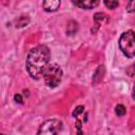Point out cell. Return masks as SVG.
Returning <instances> with one entry per match:
<instances>
[{"label":"cell","mask_w":135,"mask_h":135,"mask_svg":"<svg viewBox=\"0 0 135 135\" xmlns=\"http://www.w3.org/2000/svg\"><path fill=\"white\" fill-rule=\"evenodd\" d=\"M115 113L117 116H123L126 114V108L122 104H118L115 108Z\"/></svg>","instance_id":"obj_9"},{"label":"cell","mask_w":135,"mask_h":135,"mask_svg":"<svg viewBox=\"0 0 135 135\" xmlns=\"http://www.w3.org/2000/svg\"><path fill=\"white\" fill-rule=\"evenodd\" d=\"M132 98L135 100V83H134V86H133V91H132Z\"/></svg>","instance_id":"obj_13"},{"label":"cell","mask_w":135,"mask_h":135,"mask_svg":"<svg viewBox=\"0 0 135 135\" xmlns=\"http://www.w3.org/2000/svg\"><path fill=\"white\" fill-rule=\"evenodd\" d=\"M103 4L108 7V8H110V9H114L115 7H117L118 5H119V3L117 2V1H109V0H104L103 1Z\"/></svg>","instance_id":"obj_8"},{"label":"cell","mask_w":135,"mask_h":135,"mask_svg":"<svg viewBox=\"0 0 135 135\" xmlns=\"http://www.w3.org/2000/svg\"><path fill=\"white\" fill-rule=\"evenodd\" d=\"M127 12L128 13H134L135 12V1H130L127 4Z\"/></svg>","instance_id":"obj_11"},{"label":"cell","mask_w":135,"mask_h":135,"mask_svg":"<svg viewBox=\"0 0 135 135\" xmlns=\"http://www.w3.org/2000/svg\"><path fill=\"white\" fill-rule=\"evenodd\" d=\"M62 129V122L58 119H49L44 121L39 130L37 135H56Z\"/></svg>","instance_id":"obj_4"},{"label":"cell","mask_w":135,"mask_h":135,"mask_svg":"<svg viewBox=\"0 0 135 135\" xmlns=\"http://www.w3.org/2000/svg\"><path fill=\"white\" fill-rule=\"evenodd\" d=\"M73 3L83 9H91L96 7L99 4V1L97 0H81V1H73Z\"/></svg>","instance_id":"obj_5"},{"label":"cell","mask_w":135,"mask_h":135,"mask_svg":"<svg viewBox=\"0 0 135 135\" xmlns=\"http://www.w3.org/2000/svg\"><path fill=\"white\" fill-rule=\"evenodd\" d=\"M2 135H3V134H2Z\"/></svg>","instance_id":"obj_14"},{"label":"cell","mask_w":135,"mask_h":135,"mask_svg":"<svg viewBox=\"0 0 135 135\" xmlns=\"http://www.w3.org/2000/svg\"><path fill=\"white\" fill-rule=\"evenodd\" d=\"M44 83L50 88H56L62 79V70L56 63L49 64L42 74Z\"/></svg>","instance_id":"obj_2"},{"label":"cell","mask_w":135,"mask_h":135,"mask_svg":"<svg viewBox=\"0 0 135 135\" xmlns=\"http://www.w3.org/2000/svg\"><path fill=\"white\" fill-rule=\"evenodd\" d=\"M119 49L128 58L135 57V33L131 30L121 34L119 41Z\"/></svg>","instance_id":"obj_3"},{"label":"cell","mask_w":135,"mask_h":135,"mask_svg":"<svg viewBox=\"0 0 135 135\" xmlns=\"http://www.w3.org/2000/svg\"><path fill=\"white\" fill-rule=\"evenodd\" d=\"M94 21H95V25L99 27V25H101L103 22L109 21V17L103 13H96L94 15Z\"/></svg>","instance_id":"obj_7"},{"label":"cell","mask_w":135,"mask_h":135,"mask_svg":"<svg viewBox=\"0 0 135 135\" xmlns=\"http://www.w3.org/2000/svg\"><path fill=\"white\" fill-rule=\"evenodd\" d=\"M14 99H15L16 102H18V103H22V97H21V95L16 94V95L14 96Z\"/></svg>","instance_id":"obj_12"},{"label":"cell","mask_w":135,"mask_h":135,"mask_svg":"<svg viewBox=\"0 0 135 135\" xmlns=\"http://www.w3.org/2000/svg\"><path fill=\"white\" fill-rule=\"evenodd\" d=\"M51 52L44 44H40L32 49L26 57V71L33 79H39L45 68L50 64Z\"/></svg>","instance_id":"obj_1"},{"label":"cell","mask_w":135,"mask_h":135,"mask_svg":"<svg viewBox=\"0 0 135 135\" xmlns=\"http://www.w3.org/2000/svg\"><path fill=\"white\" fill-rule=\"evenodd\" d=\"M83 111H84V108L82 107V105H78V107H76L75 108V110H74V112H73V117H78L81 113H83Z\"/></svg>","instance_id":"obj_10"},{"label":"cell","mask_w":135,"mask_h":135,"mask_svg":"<svg viewBox=\"0 0 135 135\" xmlns=\"http://www.w3.org/2000/svg\"><path fill=\"white\" fill-rule=\"evenodd\" d=\"M42 6L43 9L45 12H55L59 8L60 6V1L58 0H47V1H43L42 2Z\"/></svg>","instance_id":"obj_6"}]
</instances>
